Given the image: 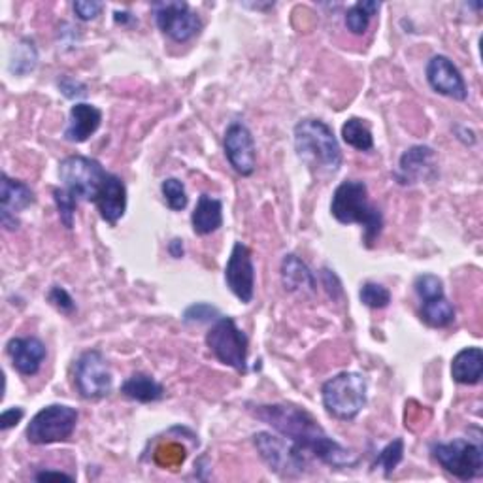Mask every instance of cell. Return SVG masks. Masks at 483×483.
Returning a JSON list of instances; mask_svg holds the SVG:
<instances>
[{
    "mask_svg": "<svg viewBox=\"0 0 483 483\" xmlns=\"http://www.w3.org/2000/svg\"><path fill=\"white\" fill-rule=\"evenodd\" d=\"M252 412L257 419L268 423L276 433L297 446L306 457L312 455L333 468H352L357 465V455L329 437L325 428L304 408L293 405H261Z\"/></svg>",
    "mask_w": 483,
    "mask_h": 483,
    "instance_id": "1",
    "label": "cell"
},
{
    "mask_svg": "<svg viewBox=\"0 0 483 483\" xmlns=\"http://www.w3.org/2000/svg\"><path fill=\"white\" fill-rule=\"evenodd\" d=\"M294 149L310 170L336 174L342 167V149L333 128L321 119H303L294 125Z\"/></svg>",
    "mask_w": 483,
    "mask_h": 483,
    "instance_id": "2",
    "label": "cell"
},
{
    "mask_svg": "<svg viewBox=\"0 0 483 483\" xmlns=\"http://www.w3.org/2000/svg\"><path fill=\"white\" fill-rule=\"evenodd\" d=\"M331 213L342 225H363L368 248H372L382 234L384 216L378 208L370 204L368 187L361 180H345L336 187L331 200Z\"/></svg>",
    "mask_w": 483,
    "mask_h": 483,
    "instance_id": "3",
    "label": "cell"
},
{
    "mask_svg": "<svg viewBox=\"0 0 483 483\" xmlns=\"http://www.w3.org/2000/svg\"><path fill=\"white\" fill-rule=\"evenodd\" d=\"M368 382L359 372H340L321 387L325 410L342 421L355 419L366 406Z\"/></svg>",
    "mask_w": 483,
    "mask_h": 483,
    "instance_id": "4",
    "label": "cell"
},
{
    "mask_svg": "<svg viewBox=\"0 0 483 483\" xmlns=\"http://www.w3.org/2000/svg\"><path fill=\"white\" fill-rule=\"evenodd\" d=\"M59 178L65 190L76 200L97 202L108 172L102 169L98 160L84 155H70L61 160Z\"/></svg>",
    "mask_w": 483,
    "mask_h": 483,
    "instance_id": "5",
    "label": "cell"
},
{
    "mask_svg": "<svg viewBox=\"0 0 483 483\" xmlns=\"http://www.w3.org/2000/svg\"><path fill=\"white\" fill-rule=\"evenodd\" d=\"M210 352L223 365L234 368L240 374L248 372V350L250 340L246 333L238 329L232 317H220L206 334Z\"/></svg>",
    "mask_w": 483,
    "mask_h": 483,
    "instance_id": "6",
    "label": "cell"
},
{
    "mask_svg": "<svg viewBox=\"0 0 483 483\" xmlns=\"http://www.w3.org/2000/svg\"><path fill=\"white\" fill-rule=\"evenodd\" d=\"M76 408L65 405H51L42 408L26 426V440L33 446H47L67 442L77 425Z\"/></svg>",
    "mask_w": 483,
    "mask_h": 483,
    "instance_id": "7",
    "label": "cell"
},
{
    "mask_svg": "<svg viewBox=\"0 0 483 483\" xmlns=\"http://www.w3.org/2000/svg\"><path fill=\"white\" fill-rule=\"evenodd\" d=\"M253 444L261 455V459L268 465L272 472L280 476H301L308 467L306 455L283 437L271 433H257Z\"/></svg>",
    "mask_w": 483,
    "mask_h": 483,
    "instance_id": "8",
    "label": "cell"
},
{
    "mask_svg": "<svg viewBox=\"0 0 483 483\" xmlns=\"http://www.w3.org/2000/svg\"><path fill=\"white\" fill-rule=\"evenodd\" d=\"M437 463L455 478L463 481L479 478L483 474V449L465 438L447 444H435L431 447Z\"/></svg>",
    "mask_w": 483,
    "mask_h": 483,
    "instance_id": "9",
    "label": "cell"
},
{
    "mask_svg": "<svg viewBox=\"0 0 483 483\" xmlns=\"http://www.w3.org/2000/svg\"><path fill=\"white\" fill-rule=\"evenodd\" d=\"M74 382L79 396L86 400H100L112 393L114 375L104 355L98 350H89L79 355L76 363Z\"/></svg>",
    "mask_w": 483,
    "mask_h": 483,
    "instance_id": "10",
    "label": "cell"
},
{
    "mask_svg": "<svg viewBox=\"0 0 483 483\" xmlns=\"http://www.w3.org/2000/svg\"><path fill=\"white\" fill-rule=\"evenodd\" d=\"M416 293L421 301V319L428 327L446 329L455 321V308L444 293V283L435 274L416 278Z\"/></svg>",
    "mask_w": 483,
    "mask_h": 483,
    "instance_id": "11",
    "label": "cell"
},
{
    "mask_svg": "<svg viewBox=\"0 0 483 483\" xmlns=\"http://www.w3.org/2000/svg\"><path fill=\"white\" fill-rule=\"evenodd\" d=\"M153 14L159 29L174 42L191 40L202 29L200 17L190 8V5L180 3V0L153 5Z\"/></svg>",
    "mask_w": 483,
    "mask_h": 483,
    "instance_id": "12",
    "label": "cell"
},
{
    "mask_svg": "<svg viewBox=\"0 0 483 483\" xmlns=\"http://www.w3.org/2000/svg\"><path fill=\"white\" fill-rule=\"evenodd\" d=\"M225 282L240 303L250 304L253 301L255 266L250 248L246 244H242V242H236L232 246L231 257L225 266Z\"/></svg>",
    "mask_w": 483,
    "mask_h": 483,
    "instance_id": "13",
    "label": "cell"
},
{
    "mask_svg": "<svg viewBox=\"0 0 483 483\" xmlns=\"http://www.w3.org/2000/svg\"><path fill=\"white\" fill-rule=\"evenodd\" d=\"M225 155L229 159L231 167L240 176H252L257 169V151L252 130L244 123H231L225 140H223Z\"/></svg>",
    "mask_w": 483,
    "mask_h": 483,
    "instance_id": "14",
    "label": "cell"
},
{
    "mask_svg": "<svg viewBox=\"0 0 483 483\" xmlns=\"http://www.w3.org/2000/svg\"><path fill=\"white\" fill-rule=\"evenodd\" d=\"M426 82L437 93L455 98L467 100L468 89L465 84V77L447 57L435 56L426 65Z\"/></svg>",
    "mask_w": 483,
    "mask_h": 483,
    "instance_id": "15",
    "label": "cell"
},
{
    "mask_svg": "<svg viewBox=\"0 0 483 483\" xmlns=\"http://www.w3.org/2000/svg\"><path fill=\"white\" fill-rule=\"evenodd\" d=\"M437 174L435 149L428 146H412L398 160L396 180L402 185H414L421 180H431Z\"/></svg>",
    "mask_w": 483,
    "mask_h": 483,
    "instance_id": "16",
    "label": "cell"
},
{
    "mask_svg": "<svg viewBox=\"0 0 483 483\" xmlns=\"http://www.w3.org/2000/svg\"><path fill=\"white\" fill-rule=\"evenodd\" d=\"M6 354L12 361V366L19 374L35 375L40 372L47 350L40 338L26 336V338H12L6 345Z\"/></svg>",
    "mask_w": 483,
    "mask_h": 483,
    "instance_id": "17",
    "label": "cell"
},
{
    "mask_svg": "<svg viewBox=\"0 0 483 483\" xmlns=\"http://www.w3.org/2000/svg\"><path fill=\"white\" fill-rule=\"evenodd\" d=\"M102 123V112L93 104L77 102L70 108L68 125L65 128V139L74 144L89 140Z\"/></svg>",
    "mask_w": 483,
    "mask_h": 483,
    "instance_id": "18",
    "label": "cell"
},
{
    "mask_svg": "<svg viewBox=\"0 0 483 483\" xmlns=\"http://www.w3.org/2000/svg\"><path fill=\"white\" fill-rule=\"evenodd\" d=\"M95 204L106 223L118 225L127 211V187L123 180L116 174H108Z\"/></svg>",
    "mask_w": 483,
    "mask_h": 483,
    "instance_id": "19",
    "label": "cell"
},
{
    "mask_svg": "<svg viewBox=\"0 0 483 483\" xmlns=\"http://www.w3.org/2000/svg\"><path fill=\"white\" fill-rule=\"evenodd\" d=\"M453 380L461 385H476L483 375V352L481 347H465L451 361Z\"/></svg>",
    "mask_w": 483,
    "mask_h": 483,
    "instance_id": "20",
    "label": "cell"
},
{
    "mask_svg": "<svg viewBox=\"0 0 483 483\" xmlns=\"http://www.w3.org/2000/svg\"><path fill=\"white\" fill-rule=\"evenodd\" d=\"M282 280L289 293H315L317 282L313 272L308 268L306 262H303L297 255H285L282 262Z\"/></svg>",
    "mask_w": 483,
    "mask_h": 483,
    "instance_id": "21",
    "label": "cell"
},
{
    "mask_svg": "<svg viewBox=\"0 0 483 483\" xmlns=\"http://www.w3.org/2000/svg\"><path fill=\"white\" fill-rule=\"evenodd\" d=\"M191 225L195 234L206 236L216 232L223 225V204L221 200L210 195H202L191 216Z\"/></svg>",
    "mask_w": 483,
    "mask_h": 483,
    "instance_id": "22",
    "label": "cell"
},
{
    "mask_svg": "<svg viewBox=\"0 0 483 483\" xmlns=\"http://www.w3.org/2000/svg\"><path fill=\"white\" fill-rule=\"evenodd\" d=\"M0 180H3L0 181V211L17 213L35 204L36 199L29 185L19 180H12L8 174H3Z\"/></svg>",
    "mask_w": 483,
    "mask_h": 483,
    "instance_id": "23",
    "label": "cell"
},
{
    "mask_svg": "<svg viewBox=\"0 0 483 483\" xmlns=\"http://www.w3.org/2000/svg\"><path fill=\"white\" fill-rule=\"evenodd\" d=\"M121 393L130 398V400H137V402H157L165 396V387L160 385L153 375L144 374V372H137L132 374L130 378H127L121 385Z\"/></svg>",
    "mask_w": 483,
    "mask_h": 483,
    "instance_id": "24",
    "label": "cell"
},
{
    "mask_svg": "<svg viewBox=\"0 0 483 483\" xmlns=\"http://www.w3.org/2000/svg\"><path fill=\"white\" fill-rule=\"evenodd\" d=\"M342 139L347 146H352L359 151H372L374 139L368 125L359 118H350L342 127Z\"/></svg>",
    "mask_w": 483,
    "mask_h": 483,
    "instance_id": "25",
    "label": "cell"
},
{
    "mask_svg": "<svg viewBox=\"0 0 483 483\" xmlns=\"http://www.w3.org/2000/svg\"><path fill=\"white\" fill-rule=\"evenodd\" d=\"M378 10H380V3H375V0H365V3L354 5L345 14L347 31L354 35H365L370 19L378 14Z\"/></svg>",
    "mask_w": 483,
    "mask_h": 483,
    "instance_id": "26",
    "label": "cell"
},
{
    "mask_svg": "<svg viewBox=\"0 0 483 483\" xmlns=\"http://www.w3.org/2000/svg\"><path fill=\"white\" fill-rule=\"evenodd\" d=\"M36 65H38V51L35 47V42L29 38H23L12 51L10 70L17 76H25L33 72Z\"/></svg>",
    "mask_w": 483,
    "mask_h": 483,
    "instance_id": "27",
    "label": "cell"
},
{
    "mask_svg": "<svg viewBox=\"0 0 483 483\" xmlns=\"http://www.w3.org/2000/svg\"><path fill=\"white\" fill-rule=\"evenodd\" d=\"M402 457H405V442H402V438H396L378 453L372 468H384V476L391 478L395 468L400 465Z\"/></svg>",
    "mask_w": 483,
    "mask_h": 483,
    "instance_id": "28",
    "label": "cell"
},
{
    "mask_svg": "<svg viewBox=\"0 0 483 483\" xmlns=\"http://www.w3.org/2000/svg\"><path fill=\"white\" fill-rule=\"evenodd\" d=\"M359 299L366 308L372 310H382L387 308L391 303V293L389 289H385L380 283H374V282H366L363 283L361 291H359Z\"/></svg>",
    "mask_w": 483,
    "mask_h": 483,
    "instance_id": "29",
    "label": "cell"
},
{
    "mask_svg": "<svg viewBox=\"0 0 483 483\" xmlns=\"http://www.w3.org/2000/svg\"><path fill=\"white\" fill-rule=\"evenodd\" d=\"M160 193H163L165 202L174 211L185 210L187 202H190V199H187L185 185L178 178H169V180H165L163 183H160Z\"/></svg>",
    "mask_w": 483,
    "mask_h": 483,
    "instance_id": "30",
    "label": "cell"
},
{
    "mask_svg": "<svg viewBox=\"0 0 483 483\" xmlns=\"http://www.w3.org/2000/svg\"><path fill=\"white\" fill-rule=\"evenodd\" d=\"M221 317L220 310L213 308L211 304H206V303H197V304H191L190 308H187L183 312V321L185 324H216V321Z\"/></svg>",
    "mask_w": 483,
    "mask_h": 483,
    "instance_id": "31",
    "label": "cell"
},
{
    "mask_svg": "<svg viewBox=\"0 0 483 483\" xmlns=\"http://www.w3.org/2000/svg\"><path fill=\"white\" fill-rule=\"evenodd\" d=\"M53 199H56L59 218L67 229L74 227V216H76V206L77 200L67 191V190H53Z\"/></svg>",
    "mask_w": 483,
    "mask_h": 483,
    "instance_id": "32",
    "label": "cell"
},
{
    "mask_svg": "<svg viewBox=\"0 0 483 483\" xmlns=\"http://www.w3.org/2000/svg\"><path fill=\"white\" fill-rule=\"evenodd\" d=\"M47 301L51 303V306H56L59 312L63 313H72L76 310V303L74 299L68 294L67 289H63L61 285H53L47 293Z\"/></svg>",
    "mask_w": 483,
    "mask_h": 483,
    "instance_id": "33",
    "label": "cell"
},
{
    "mask_svg": "<svg viewBox=\"0 0 483 483\" xmlns=\"http://www.w3.org/2000/svg\"><path fill=\"white\" fill-rule=\"evenodd\" d=\"M102 3H97V0H76L74 3V12L82 21H91L97 19L102 12Z\"/></svg>",
    "mask_w": 483,
    "mask_h": 483,
    "instance_id": "34",
    "label": "cell"
},
{
    "mask_svg": "<svg viewBox=\"0 0 483 483\" xmlns=\"http://www.w3.org/2000/svg\"><path fill=\"white\" fill-rule=\"evenodd\" d=\"M61 93L67 97V98H79V97H86L87 93V87L82 84V82H77V79L70 77V76H63L59 77V82H57Z\"/></svg>",
    "mask_w": 483,
    "mask_h": 483,
    "instance_id": "35",
    "label": "cell"
},
{
    "mask_svg": "<svg viewBox=\"0 0 483 483\" xmlns=\"http://www.w3.org/2000/svg\"><path fill=\"white\" fill-rule=\"evenodd\" d=\"M321 282H324L329 297H333V301H338L342 297V293H344L342 282L336 276V272L331 271V268H324V271H321Z\"/></svg>",
    "mask_w": 483,
    "mask_h": 483,
    "instance_id": "36",
    "label": "cell"
},
{
    "mask_svg": "<svg viewBox=\"0 0 483 483\" xmlns=\"http://www.w3.org/2000/svg\"><path fill=\"white\" fill-rule=\"evenodd\" d=\"M25 416V410L15 406V408H8L3 412V416H0V428H3V431H8V428L15 426Z\"/></svg>",
    "mask_w": 483,
    "mask_h": 483,
    "instance_id": "37",
    "label": "cell"
},
{
    "mask_svg": "<svg viewBox=\"0 0 483 483\" xmlns=\"http://www.w3.org/2000/svg\"><path fill=\"white\" fill-rule=\"evenodd\" d=\"M35 479H38V481H47V479H67V481H74V476L65 474V472L44 470V472H38V474L35 476Z\"/></svg>",
    "mask_w": 483,
    "mask_h": 483,
    "instance_id": "38",
    "label": "cell"
},
{
    "mask_svg": "<svg viewBox=\"0 0 483 483\" xmlns=\"http://www.w3.org/2000/svg\"><path fill=\"white\" fill-rule=\"evenodd\" d=\"M0 221H3V227L8 231H15L19 227V220L15 218V213L10 211H0Z\"/></svg>",
    "mask_w": 483,
    "mask_h": 483,
    "instance_id": "39",
    "label": "cell"
},
{
    "mask_svg": "<svg viewBox=\"0 0 483 483\" xmlns=\"http://www.w3.org/2000/svg\"><path fill=\"white\" fill-rule=\"evenodd\" d=\"M169 252L174 259H181L183 257V240L180 238H174L170 244H169Z\"/></svg>",
    "mask_w": 483,
    "mask_h": 483,
    "instance_id": "40",
    "label": "cell"
},
{
    "mask_svg": "<svg viewBox=\"0 0 483 483\" xmlns=\"http://www.w3.org/2000/svg\"><path fill=\"white\" fill-rule=\"evenodd\" d=\"M114 19L119 25H130V23H134V15L130 12H116Z\"/></svg>",
    "mask_w": 483,
    "mask_h": 483,
    "instance_id": "41",
    "label": "cell"
}]
</instances>
